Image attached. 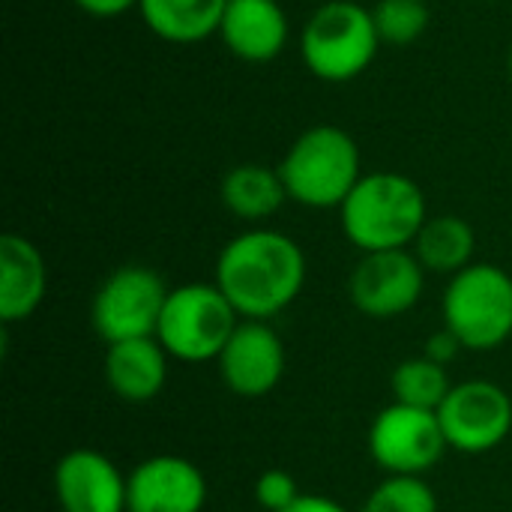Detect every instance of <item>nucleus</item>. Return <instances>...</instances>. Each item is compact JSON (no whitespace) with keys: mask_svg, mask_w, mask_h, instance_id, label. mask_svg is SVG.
<instances>
[{"mask_svg":"<svg viewBox=\"0 0 512 512\" xmlns=\"http://www.w3.org/2000/svg\"><path fill=\"white\" fill-rule=\"evenodd\" d=\"M213 282L243 321H270L300 297L306 252L282 231L249 228L222 246Z\"/></svg>","mask_w":512,"mask_h":512,"instance_id":"f257e3e1","label":"nucleus"},{"mask_svg":"<svg viewBox=\"0 0 512 512\" xmlns=\"http://www.w3.org/2000/svg\"><path fill=\"white\" fill-rule=\"evenodd\" d=\"M429 219L423 189L399 171L363 174L339 207L342 234L360 255L414 246Z\"/></svg>","mask_w":512,"mask_h":512,"instance_id":"f03ea898","label":"nucleus"},{"mask_svg":"<svg viewBox=\"0 0 512 512\" xmlns=\"http://www.w3.org/2000/svg\"><path fill=\"white\" fill-rule=\"evenodd\" d=\"M288 198L312 210H339L363 177V156L342 126H312L294 138L279 162Z\"/></svg>","mask_w":512,"mask_h":512,"instance_id":"7ed1b4c3","label":"nucleus"},{"mask_svg":"<svg viewBox=\"0 0 512 512\" xmlns=\"http://www.w3.org/2000/svg\"><path fill=\"white\" fill-rule=\"evenodd\" d=\"M381 36L372 9L354 0L321 3L300 30V57L306 69L327 84L360 78L378 57Z\"/></svg>","mask_w":512,"mask_h":512,"instance_id":"20e7f679","label":"nucleus"},{"mask_svg":"<svg viewBox=\"0 0 512 512\" xmlns=\"http://www.w3.org/2000/svg\"><path fill=\"white\" fill-rule=\"evenodd\" d=\"M441 318L465 351H498L512 336V276L498 264L474 261L450 276Z\"/></svg>","mask_w":512,"mask_h":512,"instance_id":"39448f33","label":"nucleus"},{"mask_svg":"<svg viewBox=\"0 0 512 512\" xmlns=\"http://www.w3.org/2000/svg\"><path fill=\"white\" fill-rule=\"evenodd\" d=\"M240 321L243 318L216 282H186L168 291L156 339L171 360L210 363L219 360Z\"/></svg>","mask_w":512,"mask_h":512,"instance_id":"423d86ee","label":"nucleus"},{"mask_svg":"<svg viewBox=\"0 0 512 512\" xmlns=\"http://www.w3.org/2000/svg\"><path fill=\"white\" fill-rule=\"evenodd\" d=\"M168 291L165 279L144 264L117 267L105 276L90 303V324L96 336L105 345L156 336Z\"/></svg>","mask_w":512,"mask_h":512,"instance_id":"0eeeda50","label":"nucleus"},{"mask_svg":"<svg viewBox=\"0 0 512 512\" xmlns=\"http://www.w3.org/2000/svg\"><path fill=\"white\" fill-rule=\"evenodd\" d=\"M447 450L438 411L393 402L369 426V456L387 477H426Z\"/></svg>","mask_w":512,"mask_h":512,"instance_id":"6e6552de","label":"nucleus"},{"mask_svg":"<svg viewBox=\"0 0 512 512\" xmlns=\"http://www.w3.org/2000/svg\"><path fill=\"white\" fill-rule=\"evenodd\" d=\"M438 420L450 450L465 456H483L498 450L510 438L512 399L495 381H459L441 402Z\"/></svg>","mask_w":512,"mask_h":512,"instance_id":"1a4fd4ad","label":"nucleus"},{"mask_svg":"<svg viewBox=\"0 0 512 512\" xmlns=\"http://www.w3.org/2000/svg\"><path fill=\"white\" fill-rule=\"evenodd\" d=\"M426 291V267L408 249L360 255L348 276L351 306L375 321L408 315Z\"/></svg>","mask_w":512,"mask_h":512,"instance_id":"9d476101","label":"nucleus"},{"mask_svg":"<svg viewBox=\"0 0 512 512\" xmlns=\"http://www.w3.org/2000/svg\"><path fill=\"white\" fill-rule=\"evenodd\" d=\"M222 384L240 399L270 396L288 369V354L282 336L267 321H240L222 348L219 360Z\"/></svg>","mask_w":512,"mask_h":512,"instance_id":"9b49d317","label":"nucleus"},{"mask_svg":"<svg viewBox=\"0 0 512 512\" xmlns=\"http://www.w3.org/2000/svg\"><path fill=\"white\" fill-rule=\"evenodd\" d=\"M207 480L192 459L150 456L126 474V512H201Z\"/></svg>","mask_w":512,"mask_h":512,"instance_id":"f8f14e48","label":"nucleus"},{"mask_svg":"<svg viewBox=\"0 0 512 512\" xmlns=\"http://www.w3.org/2000/svg\"><path fill=\"white\" fill-rule=\"evenodd\" d=\"M60 512H126V474L99 450L78 447L54 465Z\"/></svg>","mask_w":512,"mask_h":512,"instance_id":"ddd939ff","label":"nucleus"},{"mask_svg":"<svg viewBox=\"0 0 512 512\" xmlns=\"http://www.w3.org/2000/svg\"><path fill=\"white\" fill-rule=\"evenodd\" d=\"M291 36L288 12L279 0H228L219 39L243 63L276 60Z\"/></svg>","mask_w":512,"mask_h":512,"instance_id":"4468645a","label":"nucleus"},{"mask_svg":"<svg viewBox=\"0 0 512 512\" xmlns=\"http://www.w3.org/2000/svg\"><path fill=\"white\" fill-rule=\"evenodd\" d=\"M48 267L36 243L21 234L0 237V321H27L45 300Z\"/></svg>","mask_w":512,"mask_h":512,"instance_id":"2eb2a0df","label":"nucleus"},{"mask_svg":"<svg viewBox=\"0 0 512 512\" xmlns=\"http://www.w3.org/2000/svg\"><path fill=\"white\" fill-rule=\"evenodd\" d=\"M168 366L171 357L156 336L117 342L105 351V384L117 399L144 405L165 390Z\"/></svg>","mask_w":512,"mask_h":512,"instance_id":"dca6fc26","label":"nucleus"},{"mask_svg":"<svg viewBox=\"0 0 512 512\" xmlns=\"http://www.w3.org/2000/svg\"><path fill=\"white\" fill-rule=\"evenodd\" d=\"M228 0H141L147 30L171 45H195L219 33Z\"/></svg>","mask_w":512,"mask_h":512,"instance_id":"f3484780","label":"nucleus"},{"mask_svg":"<svg viewBox=\"0 0 512 512\" xmlns=\"http://www.w3.org/2000/svg\"><path fill=\"white\" fill-rule=\"evenodd\" d=\"M219 195L225 210L243 222H267L288 201V189L282 183L279 168H267L258 162L234 165L222 177Z\"/></svg>","mask_w":512,"mask_h":512,"instance_id":"a211bd4d","label":"nucleus"},{"mask_svg":"<svg viewBox=\"0 0 512 512\" xmlns=\"http://www.w3.org/2000/svg\"><path fill=\"white\" fill-rule=\"evenodd\" d=\"M474 249H477V234L471 222L453 213L429 216L414 240L417 261L426 267V273H438V276H456L465 267H471Z\"/></svg>","mask_w":512,"mask_h":512,"instance_id":"6ab92c4d","label":"nucleus"},{"mask_svg":"<svg viewBox=\"0 0 512 512\" xmlns=\"http://www.w3.org/2000/svg\"><path fill=\"white\" fill-rule=\"evenodd\" d=\"M390 390L393 402L423 408V411H438L447 393L453 390V381L447 375V366L429 360V357H411L402 360L393 375H390Z\"/></svg>","mask_w":512,"mask_h":512,"instance_id":"aec40b11","label":"nucleus"},{"mask_svg":"<svg viewBox=\"0 0 512 512\" xmlns=\"http://www.w3.org/2000/svg\"><path fill=\"white\" fill-rule=\"evenodd\" d=\"M372 18L381 45L405 48L429 30V0H378Z\"/></svg>","mask_w":512,"mask_h":512,"instance_id":"412c9836","label":"nucleus"},{"mask_svg":"<svg viewBox=\"0 0 512 512\" xmlns=\"http://www.w3.org/2000/svg\"><path fill=\"white\" fill-rule=\"evenodd\" d=\"M360 512H438V495L423 477H384Z\"/></svg>","mask_w":512,"mask_h":512,"instance_id":"4be33fe9","label":"nucleus"},{"mask_svg":"<svg viewBox=\"0 0 512 512\" xmlns=\"http://www.w3.org/2000/svg\"><path fill=\"white\" fill-rule=\"evenodd\" d=\"M252 492H255V504L267 512L288 510V507L303 495V492L297 489V480H294L288 471H282V468H270V471L258 474Z\"/></svg>","mask_w":512,"mask_h":512,"instance_id":"5701e85b","label":"nucleus"},{"mask_svg":"<svg viewBox=\"0 0 512 512\" xmlns=\"http://www.w3.org/2000/svg\"><path fill=\"white\" fill-rule=\"evenodd\" d=\"M462 351H465L462 342L444 327V330H438V333H432V336L426 339L423 357H429V360H435V363H441V366H450Z\"/></svg>","mask_w":512,"mask_h":512,"instance_id":"b1692460","label":"nucleus"},{"mask_svg":"<svg viewBox=\"0 0 512 512\" xmlns=\"http://www.w3.org/2000/svg\"><path fill=\"white\" fill-rule=\"evenodd\" d=\"M84 15H93V18H117L129 9H138L141 0H72Z\"/></svg>","mask_w":512,"mask_h":512,"instance_id":"393cba45","label":"nucleus"},{"mask_svg":"<svg viewBox=\"0 0 512 512\" xmlns=\"http://www.w3.org/2000/svg\"><path fill=\"white\" fill-rule=\"evenodd\" d=\"M282 512H351L345 504L327 498V495H300L288 510Z\"/></svg>","mask_w":512,"mask_h":512,"instance_id":"a878e982","label":"nucleus"},{"mask_svg":"<svg viewBox=\"0 0 512 512\" xmlns=\"http://www.w3.org/2000/svg\"><path fill=\"white\" fill-rule=\"evenodd\" d=\"M507 69H510V78H512V45H510V54H507Z\"/></svg>","mask_w":512,"mask_h":512,"instance_id":"bb28decb","label":"nucleus"}]
</instances>
